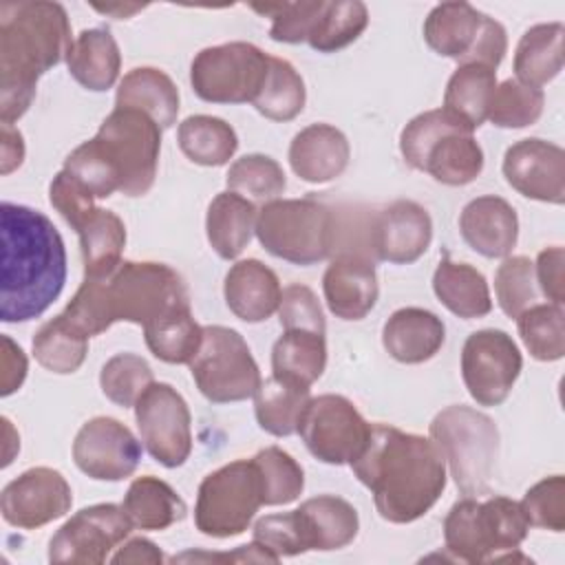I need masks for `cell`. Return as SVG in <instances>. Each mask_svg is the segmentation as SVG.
Wrapping results in <instances>:
<instances>
[{"mask_svg": "<svg viewBox=\"0 0 565 565\" xmlns=\"http://www.w3.org/2000/svg\"><path fill=\"white\" fill-rule=\"evenodd\" d=\"M254 541L278 558L298 556L307 552L294 510L258 519L254 525Z\"/></svg>", "mask_w": 565, "mask_h": 565, "instance_id": "obj_52", "label": "cell"}, {"mask_svg": "<svg viewBox=\"0 0 565 565\" xmlns=\"http://www.w3.org/2000/svg\"><path fill=\"white\" fill-rule=\"evenodd\" d=\"M278 318L282 329H307L318 333L327 331L322 307L307 285H289L282 289Z\"/></svg>", "mask_w": 565, "mask_h": 565, "instance_id": "obj_53", "label": "cell"}, {"mask_svg": "<svg viewBox=\"0 0 565 565\" xmlns=\"http://www.w3.org/2000/svg\"><path fill=\"white\" fill-rule=\"evenodd\" d=\"M256 238L276 258L294 265H316L333 249V214L316 199H274L256 216Z\"/></svg>", "mask_w": 565, "mask_h": 565, "instance_id": "obj_9", "label": "cell"}, {"mask_svg": "<svg viewBox=\"0 0 565 565\" xmlns=\"http://www.w3.org/2000/svg\"><path fill=\"white\" fill-rule=\"evenodd\" d=\"M563 35L561 22H543L530 26L514 51L516 82L541 88L563 71Z\"/></svg>", "mask_w": 565, "mask_h": 565, "instance_id": "obj_32", "label": "cell"}, {"mask_svg": "<svg viewBox=\"0 0 565 565\" xmlns=\"http://www.w3.org/2000/svg\"><path fill=\"white\" fill-rule=\"evenodd\" d=\"M73 492L60 470L35 466L9 481L0 494L2 519L22 530L42 527L71 510Z\"/></svg>", "mask_w": 565, "mask_h": 565, "instance_id": "obj_18", "label": "cell"}, {"mask_svg": "<svg viewBox=\"0 0 565 565\" xmlns=\"http://www.w3.org/2000/svg\"><path fill=\"white\" fill-rule=\"evenodd\" d=\"M369 24V9L360 0H324L307 44L318 53H333L355 42Z\"/></svg>", "mask_w": 565, "mask_h": 565, "instance_id": "obj_42", "label": "cell"}, {"mask_svg": "<svg viewBox=\"0 0 565 565\" xmlns=\"http://www.w3.org/2000/svg\"><path fill=\"white\" fill-rule=\"evenodd\" d=\"M521 510L530 525L563 532L565 530V477L552 475L534 483L523 501Z\"/></svg>", "mask_w": 565, "mask_h": 565, "instance_id": "obj_50", "label": "cell"}, {"mask_svg": "<svg viewBox=\"0 0 565 565\" xmlns=\"http://www.w3.org/2000/svg\"><path fill=\"white\" fill-rule=\"evenodd\" d=\"M73 46L66 9L51 0L0 4V119H20L40 75L68 57Z\"/></svg>", "mask_w": 565, "mask_h": 565, "instance_id": "obj_3", "label": "cell"}, {"mask_svg": "<svg viewBox=\"0 0 565 565\" xmlns=\"http://www.w3.org/2000/svg\"><path fill=\"white\" fill-rule=\"evenodd\" d=\"M327 366L324 333L307 329H285L271 347V375L311 386Z\"/></svg>", "mask_w": 565, "mask_h": 565, "instance_id": "obj_36", "label": "cell"}, {"mask_svg": "<svg viewBox=\"0 0 565 565\" xmlns=\"http://www.w3.org/2000/svg\"><path fill=\"white\" fill-rule=\"evenodd\" d=\"M503 177L527 199L554 205L565 201V152L552 141L530 137L512 143L503 157Z\"/></svg>", "mask_w": 565, "mask_h": 565, "instance_id": "obj_19", "label": "cell"}, {"mask_svg": "<svg viewBox=\"0 0 565 565\" xmlns=\"http://www.w3.org/2000/svg\"><path fill=\"white\" fill-rule=\"evenodd\" d=\"M150 364L137 353L113 355L99 373L102 393L117 406H135L139 395L152 384Z\"/></svg>", "mask_w": 565, "mask_h": 565, "instance_id": "obj_47", "label": "cell"}, {"mask_svg": "<svg viewBox=\"0 0 565 565\" xmlns=\"http://www.w3.org/2000/svg\"><path fill=\"white\" fill-rule=\"evenodd\" d=\"M95 11L106 13V15H115V18H130L132 13L141 11L143 4H93Z\"/></svg>", "mask_w": 565, "mask_h": 565, "instance_id": "obj_60", "label": "cell"}, {"mask_svg": "<svg viewBox=\"0 0 565 565\" xmlns=\"http://www.w3.org/2000/svg\"><path fill=\"white\" fill-rule=\"evenodd\" d=\"M177 141L181 152L199 166L218 168L225 166L236 148V130L221 117L190 115L177 128Z\"/></svg>", "mask_w": 565, "mask_h": 565, "instance_id": "obj_38", "label": "cell"}, {"mask_svg": "<svg viewBox=\"0 0 565 565\" xmlns=\"http://www.w3.org/2000/svg\"><path fill=\"white\" fill-rule=\"evenodd\" d=\"M483 20L486 13L468 2H441L424 22V40L437 55L461 62L472 51Z\"/></svg>", "mask_w": 565, "mask_h": 565, "instance_id": "obj_31", "label": "cell"}, {"mask_svg": "<svg viewBox=\"0 0 565 565\" xmlns=\"http://www.w3.org/2000/svg\"><path fill=\"white\" fill-rule=\"evenodd\" d=\"M225 183L230 192L265 203L278 199V194H282L287 188L280 163L260 152L243 154L236 159L225 174Z\"/></svg>", "mask_w": 565, "mask_h": 565, "instance_id": "obj_44", "label": "cell"}, {"mask_svg": "<svg viewBox=\"0 0 565 565\" xmlns=\"http://www.w3.org/2000/svg\"><path fill=\"white\" fill-rule=\"evenodd\" d=\"M433 291L450 313L463 320L483 318L492 311L488 280L468 263L444 256L433 274Z\"/></svg>", "mask_w": 565, "mask_h": 565, "instance_id": "obj_30", "label": "cell"}, {"mask_svg": "<svg viewBox=\"0 0 565 565\" xmlns=\"http://www.w3.org/2000/svg\"><path fill=\"white\" fill-rule=\"evenodd\" d=\"M227 309L243 322H263L278 311L280 280L258 258H245L230 267L223 282Z\"/></svg>", "mask_w": 565, "mask_h": 565, "instance_id": "obj_24", "label": "cell"}, {"mask_svg": "<svg viewBox=\"0 0 565 565\" xmlns=\"http://www.w3.org/2000/svg\"><path fill=\"white\" fill-rule=\"evenodd\" d=\"M135 419L141 444L154 461L179 468L192 452V417L183 395L166 384L152 382L135 402Z\"/></svg>", "mask_w": 565, "mask_h": 565, "instance_id": "obj_14", "label": "cell"}, {"mask_svg": "<svg viewBox=\"0 0 565 565\" xmlns=\"http://www.w3.org/2000/svg\"><path fill=\"white\" fill-rule=\"evenodd\" d=\"M446 340L441 318L422 307H402L391 313L382 329V344L402 364L430 360Z\"/></svg>", "mask_w": 565, "mask_h": 565, "instance_id": "obj_26", "label": "cell"}, {"mask_svg": "<svg viewBox=\"0 0 565 565\" xmlns=\"http://www.w3.org/2000/svg\"><path fill=\"white\" fill-rule=\"evenodd\" d=\"M494 294L508 318H519L536 300L534 263L527 256H505L494 274Z\"/></svg>", "mask_w": 565, "mask_h": 565, "instance_id": "obj_48", "label": "cell"}, {"mask_svg": "<svg viewBox=\"0 0 565 565\" xmlns=\"http://www.w3.org/2000/svg\"><path fill=\"white\" fill-rule=\"evenodd\" d=\"M433 241V221L424 205L399 199L386 205L373 221L371 245L380 260L411 265L422 258Z\"/></svg>", "mask_w": 565, "mask_h": 565, "instance_id": "obj_20", "label": "cell"}, {"mask_svg": "<svg viewBox=\"0 0 565 565\" xmlns=\"http://www.w3.org/2000/svg\"><path fill=\"white\" fill-rule=\"evenodd\" d=\"M521 369V351L505 331L481 329L466 338L461 349V377L477 404H503Z\"/></svg>", "mask_w": 565, "mask_h": 565, "instance_id": "obj_15", "label": "cell"}, {"mask_svg": "<svg viewBox=\"0 0 565 565\" xmlns=\"http://www.w3.org/2000/svg\"><path fill=\"white\" fill-rule=\"evenodd\" d=\"M161 150V126L137 108H117L102 121L97 135L79 143L64 161L95 199L115 192L143 196L154 183Z\"/></svg>", "mask_w": 565, "mask_h": 565, "instance_id": "obj_5", "label": "cell"}, {"mask_svg": "<svg viewBox=\"0 0 565 565\" xmlns=\"http://www.w3.org/2000/svg\"><path fill=\"white\" fill-rule=\"evenodd\" d=\"M26 369L29 364L24 351L9 335H2V397H9L22 386Z\"/></svg>", "mask_w": 565, "mask_h": 565, "instance_id": "obj_56", "label": "cell"}, {"mask_svg": "<svg viewBox=\"0 0 565 565\" xmlns=\"http://www.w3.org/2000/svg\"><path fill=\"white\" fill-rule=\"evenodd\" d=\"M530 523L519 501L508 497L459 499L444 519V543L463 563H494L514 552L527 536Z\"/></svg>", "mask_w": 565, "mask_h": 565, "instance_id": "obj_7", "label": "cell"}, {"mask_svg": "<svg viewBox=\"0 0 565 565\" xmlns=\"http://www.w3.org/2000/svg\"><path fill=\"white\" fill-rule=\"evenodd\" d=\"M0 146H2V166L0 172L9 174L15 168L22 166L24 159V139L22 132L18 128H13L11 124H0Z\"/></svg>", "mask_w": 565, "mask_h": 565, "instance_id": "obj_59", "label": "cell"}, {"mask_svg": "<svg viewBox=\"0 0 565 565\" xmlns=\"http://www.w3.org/2000/svg\"><path fill=\"white\" fill-rule=\"evenodd\" d=\"M75 466L97 481L128 479L141 461V444L128 426L115 417H93L75 435Z\"/></svg>", "mask_w": 565, "mask_h": 565, "instance_id": "obj_17", "label": "cell"}, {"mask_svg": "<svg viewBox=\"0 0 565 565\" xmlns=\"http://www.w3.org/2000/svg\"><path fill=\"white\" fill-rule=\"evenodd\" d=\"M305 550L331 552L342 550L358 536V510L342 497L318 494L294 510Z\"/></svg>", "mask_w": 565, "mask_h": 565, "instance_id": "obj_25", "label": "cell"}, {"mask_svg": "<svg viewBox=\"0 0 565 565\" xmlns=\"http://www.w3.org/2000/svg\"><path fill=\"white\" fill-rule=\"evenodd\" d=\"M75 232L79 236L84 276L106 274L121 263L126 227L115 212L95 207V212Z\"/></svg>", "mask_w": 565, "mask_h": 565, "instance_id": "obj_39", "label": "cell"}, {"mask_svg": "<svg viewBox=\"0 0 565 565\" xmlns=\"http://www.w3.org/2000/svg\"><path fill=\"white\" fill-rule=\"evenodd\" d=\"M472 132L444 108H435L404 126L399 150L413 170L428 172L437 183L468 185L483 170V150Z\"/></svg>", "mask_w": 565, "mask_h": 565, "instance_id": "obj_6", "label": "cell"}, {"mask_svg": "<svg viewBox=\"0 0 565 565\" xmlns=\"http://www.w3.org/2000/svg\"><path fill=\"white\" fill-rule=\"evenodd\" d=\"M252 461L258 468L263 486V505H287L296 501L305 488L302 466L282 448L267 446Z\"/></svg>", "mask_w": 565, "mask_h": 565, "instance_id": "obj_45", "label": "cell"}, {"mask_svg": "<svg viewBox=\"0 0 565 565\" xmlns=\"http://www.w3.org/2000/svg\"><path fill=\"white\" fill-rule=\"evenodd\" d=\"M190 373L201 395L214 404L243 402L260 384L258 364L236 329L203 327V342L190 360Z\"/></svg>", "mask_w": 565, "mask_h": 565, "instance_id": "obj_11", "label": "cell"}, {"mask_svg": "<svg viewBox=\"0 0 565 565\" xmlns=\"http://www.w3.org/2000/svg\"><path fill=\"white\" fill-rule=\"evenodd\" d=\"M351 148L342 130L331 124H311L289 143V166L307 183H329L349 166Z\"/></svg>", "mask_w": 565, "mask_h": 565, "instance_id": "obj_23", "label": "cell"}, {"mask_svg": "<svg viewBox=\"0 0 565 565\" xmlns=\"http://www.w3.org/2000/svg\"><path fill=\"white\" fill-rule=\"evenodd\" d=\"M461 238L486 258H505L519 238L514 207L494 194L477 196L459 214Z\"/></svg>", "mask_w": 565, "mask_h": 565, "instance_id": "obj_22", "label": "cell"}, {"mask_svg": "<svg viewBox=\"0 0 565 565\" xmlns=\"http://www.w3.org/2000/svg\"><path fill=\"white\" fill-rule=\"evenodd\" d=\"M49 201L73 230H77L97 207L93 192L64 168L49 185Z\"/></svg>", "mask_w": 565, "mask_h": 565, "instance_id": "obj_51", "label": "cell"}, {"mask_svg": "<svg viewBox=\"0 0 565 565\" xmlns=\"http://www.w3.org/2000/svg\"><path fill=\"white\" fill-rule=\"evenodd\" d=\"M324 0H300V2H254L249 4L260 15L271 18L269 38L285 44L307 42Z\"/></svg>", "mask_w": 565, "mask_h": 565, "instance_id": "obj_49", "label": "cell"}, {"mask_svg": "<svg viewBox=\"0 0 565 565\" xmlns=\"http://www.w3.org/2000/svg\"><path fill=\"white\" fill-rule=\"evenodd\" d=\"M543 104L545 95L541 88L525 86L510 77L497 84L488 104L486 119H490L499 128H525L539 121Z\"/></svg>", "mask_w": 565, "mask_h": 565, "instance_id": "obj_46", "label": "cell"}, {"mask_svg": "<svg viewBox=\"0 0 565 565\" xmlns=\"http://www.w3.org/2000/svg\"><path fill=\"white\" fill-rule=\"evenodd\" d=\"M563 267H565V249L558 245L543 249L534 265V276L541 287V294L552 305H563V300H565Z\"/></svg>", "mask_w": 565, "mask_h": 565, "instance_id": "obj_54", "label": "cell"}, {"mask_svg": "<svg viewBox=\"0 0 565 565\" xmlns=\"http://www.w3.org/2000/svg\"><path fill=\"white\" fill-rule=\"evenodd\" d=\"M497 88V71L483 64H459L444 93V110L477 130L486 121Z\"/></svg>", "mask_w": 565, "mask_h": 565, "instance_id": "obj_37", "label": "cell"}, {"mask_svg": "<svg viewBox=\"0 0 565 565\" xmlns=\"http://www.w3.org/2000/svg\"><path fill=\"white\" fill-rule=\"evenodd\" d=\"M252 397L258 426L274 437H289L298 433V424L311 399V393L309 386L271 375L260 380Z\"/></svg>", "mask_w": 565, "mask_h": 565, "instance_id": "obj_34", "label": "cell"}, {"mask_svg": "<svg viewBox=\"0 0 565 565\" xmlns=\"http://www.w3.org/2000/svg\"><path fill=\"white\" fill-rule=\"evenodd\" d=\"M124 510L139 530H168L170 525L179 523L188 514L185 501L177 494V490L159 477L146 475L137 477L124 497Z\"/></svg>", "mask_w": 565, "mask_h": 565, "instance_id": "obj_33", "label": "cell"}, {"mask_svg": "<svg viewBox=\"0 0 565 565\" xmlns=\"http://www.w3.org/2000/svg\"><path fill=\"white\" fill-rule=\"evenodd\" d=\"M33 355L51 373H75L88 353V335L79 331L64 313L44 322L33 335Z\"/></svg>", "mask_w": 565, "mask_h": 565, "instance_id": "obj_40", "label": "cell"}, {"mask_svg": "<svg viewBox=\"0 0 565 565\" xmlns=\"http://www.w3.org/2000/svg\"><path fill=\"white\" fill-rule=\"evenodd\" d=\"M349 466L391 523L422 519L446 488V461L435 441L388 424H371L364 448Z\"/></svg>", "mask_w": 565, "mask_h": 565, "instance_id": "obj_1", "label": "cell"}, {"mask_svg": "<svg viewBox=\"0 0 565 565\" xmlns=\"http://www.w3.org/2000/svg\"><path fill=\"white\" fill-rule=\"evenodd\" d=\"M505 51H508V33H505L503 24L497 22L494 18L486 15L483 29H481L472 51L459 64H483V66H490L497 71Z\"/></svg>", "mask_w": 565, "mask_h": 565, "instance_id": "obj_55", "label": "cell"}, {"mask_svg": "<svg viewBox=\"0 0 565 565\" xmlns=\"http://www.w3.org/2000/svg\"><path fill=\"white\" fill-rule=\"evenodd\" d=\"M428 433L461 494L477 497L488 492L499 457V428L492 417L455 404L433 417Z\"/></svg>", "mask_w": 565, "mask_h": 565, "instance_id": "obj_8", "label": "cell"}, {"mask_svg": "<svg viewBox=\"0 0 565 565\" xmlns=\"http://www.w3.org/2000/svg\"><path fill=\"white\" fill-rule=\"evenodd\" d=\"M269 55L249 42H225L199 51L190 64L196 97L210 104H252L260 93Z\"/></svg>", "mask_w": 565, "mask_h": 565, "instance_id": "obj_12", "label": "cell"}, {"mask_svg": "<svg viewBox=\"0 0 565 565\" xmlns=\"http://www.w3.org/2000/svg\"><path fill=\"white\" fill-rule=\"evenodd\" d=\"M0 320L40 318L66 282L64 241L49 216L9 201L0 205Z\"/></svg>", "mask_w": 565, "mask_h": 565, "instance_id": "obj_2", "label": "cell"}, {"mask_svg": "<svg viewBox=\"0 0 565 565\" xmlns=\"http://www.w3.org/2000/svg\"><path fill=\"white\" fill-rule=\"evenodd\" d=\"M115 106L150 115L161 130L172 128L179 115V88L161 68L137 66L121 77Z\"/></svg>", "mask_w": 565, "mask_h": 565, "instance_id": "obj_28", "label": "cell"}, {"mask_svg": "<svg viewBox=\"0 0 565 565\" xmlns=\"http://www.w3.org/2000/svg\"><path fill=\"white\" fill-rule=\"evenodd\" d=\"M172 561H234V563H278L280 558L274 556L271 552L263 550L256 541L249 543V545H241L236 552L232 554H207V552H201V554H194V552H185L181 556H174Z\"/></svg>", "mask_w": 565, "mask_h": 565, "instance_id": "obj_57", "label": "cell"}, {"mask_svg": "<svg viewBox=\"0 0 565 565\" xmlns=\"http://www.w3.org/2000/svg\"><path fill=\"white\" fill-rule=\"evenodd\" d=\"M329 311L340 320H362L377 302L380 285L373 260L362 254H340L322 276Z\"/></svg>", "mask_w": 565, "mask_h": 565, "instance_id": "obj_21", "label": "cell"}, {"mask_svg": "<svg viewBox=\"0 0 565 565\" xmlns=\"http://www.w3.org/2000/svg\"><path fill=\"white\" fill-rule=\"evenodd\" d=\"M132 523L124 505L95 503L75 512L49 541L51 563L102 565L130 534Z\"/></svg>", "mask_w": 565, "mask_h": 565, "instance_id": "obj_16", "label": "cell"}, {"mask_svg": "<svg viewBox=\"0 0 565 565\" xmlns=\"http://www.w3.org/2000/svg\"><path fill=\"white\" fill-rule=\"evenodd\" d=\"M183 302H190L188 285L172 267L152 260H121L106 274L84 276L62 313L93 338L115 322L146 327Z\"/></svg>", "mask_w": 565, "mask_h": 565, "instance_id": "obj_4", "label": "cell"}, {"mask_svg": "<svg viewBox=\"0 0 565 565\" xmlns=\"http://www.w3.org/2000/svg\"><path fill=\"white\" fill-rule=\"evenodd\" d=\"M258 210L254 203L236 192H218L207 205L205 234L212 249L225 258H236L256 232Z\"/></svg>", "mask_w": 565, "mask_h": 565, "instance_id": "obj_29", "label": "cell"}, {"mask_svg": "<svg viewBox=\"0 0 565 565\" xmlns=\"http://www.w3.org/2000/svg\"><path fill=\"white\" fill-rule=\"evenodd\" d=\"M66 66L73 79L93 93L113 88L121 68L117 40L108 29H84L73 40Z\"/></svg>", "mask_w": 565, "mask_h": 565, "instance_id": "obj_27", "label": "cell"}, {"mask_svg": "<svg viewBox=\"0 0 565 565\" xmlns=\"http://www.w3.org/2000/svg\"><path fill=\"white\" fill-rule=\"evenodd\" d=\"M307 102V88L300 73L291 62L269 55L265 84L252 106L271 121H291L298 117Z\"/></svg>", "mask_w": 565, "mask_h": 565, "instance_id": "obj_41", "label": "cell"}, {"mask_svg": "<svg viewBox=\"0 0 565 565\" xmlns=\"http://www.w3.org/2000/svg\"><path fill=\"white\" fill-rule=\"evenodd\" d=\"M565 313L563 305H532L519 318V335L534 360L554 362L565 355Z\"/></svg>", "mask_w": 565, "mask_h": 565, "instance_id": "obj_43", "label": "cell"}, {"mask_svg": "<svg viewBox=\"0 0 565 565\" xmlns=\"http://www.w3.org/2000/svg\"><path fill=\"white\" fill-rule=\"evenodd\" d=\"M263 505V486L256 463L249 459L230 461L210 472L196 492V530L212 539L243 534Z\"/></svg>", "mask_w": 565, "mask_h": 565, "instance_id": "obj_10", "label": "cell"}, {"mask_svg": "<svg viewBox=\"0 0 565 565\" xmlns=\"http://www.w3.org/2000/svg\"><path fill=\"white\" fill-rule=\"evenodd\" d=\"M143 338L150 353L161 362L190 364L203 342V327L194 320L190 302H183L148 322Z\"/></svg>", "mask_w": 565, "mask_h": 565, "instance_id": "obj_35", "label": "cell"}, {"mask_svg": "<svg viewBox=\"0 0 565 565\" xmlns=\"http://www.w3.org/2000/svg\"><path fill=\"white\" fill-rule=\"evenodd\" d=\"M113 563H152V565H159L166 561L163 552L148 539H130L128 543H124L117 554H113L110 558Z\"/></svg>", "mask_w": 565, "mask_h": 565, "instance_id": "obj_58", "label": "cell"}, {"mask_svg": "<svg viewBox=\"0 0 565 565\" xmlns=\"http://www.w3.org/2000/svg\"><path fill=\"white\" fill-rule=\"evenodd\" d=\"M369 430L371 424L355 404L335 393L311 397L298 424V435L307 450L329 466L351 463L364 448Z\"/></svg>", "mask_w": 565, "mask_h": 565, "instance_id": "obj_13", "label": "cell"}]
</instances>
